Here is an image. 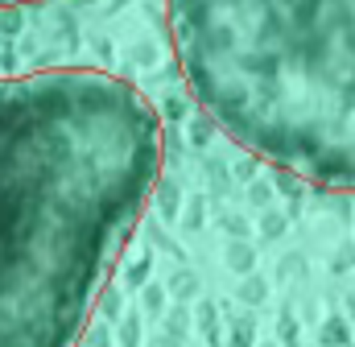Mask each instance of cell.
<instances>
[{
    "label": "cell",
    "instance_id": "6da1fadb",
    "mask_svg": "<svg viewBox=\"0 0 355 347\" xmlns=\"http://www.w3.org/2000/svg\"><path fill=\"white\" fill-rule=\"evenodd\" d=\"M162 158L157 108L107 71L0 79V347H79Z\"/></svg>",
    "mask_w": 355,
    "mask_h": 347
},
{
    "label": "cell",
    "instance_id": "7a4b0ae2",
    "mask_svg": "<svg viewBox=\"0 0 355 347\" xmlns=\"http://www.w3.org/2000/svg\"><path fill=\"white\" fill-rule=\"evenodd\" d=\"M182 79L248 153L355 190V0H166Z\"/></svg>",
    "mask_w": 355,
    "mask_h": 347
},
{
    "label": "cell",
    "instance_id": "3957f363",
    "mask_svg": "<svg viewBox=\"0 0 355 347\" xmlns=\"http://www.w3.org/2000/svg\"><path fill=\"white\" fill-rule=\"evenodd\" d=\"M21 4H42V0H0V8H21Z\"/></svg>",
    "mask_w": 355,
    "mask_h": 347
}]
</instances>
